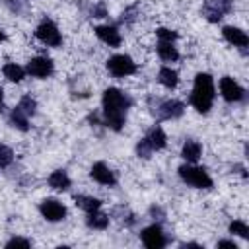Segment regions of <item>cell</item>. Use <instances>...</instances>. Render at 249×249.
I'll return each mask as SVG.
<instances>
[{
	"label": "cell",
	"instance_id": "cell-10",
	"mask_svg": "<svg viewBox=\"0 0 249 249\" xmlns=\"http://www.w3.org/2000/svg\"><path fill=\"white\" fill-rule=\"evenodd\" d=\"M27 72L35 78H47L53 74V60L47 56H37L27 62Z\"/></svg>",
	"mask_w": 249,
	"mask_h": 249
},
{
	"label": "cell",
	"instance_id": "cell-11",
	"mask_svg": "<svg viewBox=\"0 0 249 249\" xmlns=\"http://www.w3.org/2000/svg\"><path fill=\"white\" fill-rule=\"evenodd\" d=\"M222 35L228 43H231L233 47H247L249 45V37L245 31H241L239 27H233V25H226L222 29Z\"/></svg>",
	"mask_w": 249,
	"mask_h": 249
},
{
	"label": "cell",
	"instance_id": "cell-8",
	"mask_svg": "<svg viewBox=\"0 0 249 249\" xmlns=\"http://www.w3.org/2000/svg\"><path fill=\"white\" fill-rule=\"evenodd\" d=\"M220 93H222V97H224L226 101H230V103L243 99V88H241L233 78H230V76H224V78L220 80Z\"/></svg>",
	"mask_w": 249,
	"mask_h": 249
},
{
	"label": "cell",
	"instance_id": "cell-17",
	"mask_svg": "<svg viewBox=\"0 0 249 249\" xmlns=\"http://www.w3.org/2000/svg\"><path fill=\"white\" fill-rule=\"evenodd\" d=\"M200 152H202V148H200V144L196 142V140H187L185 144H183V158L189 161V163H196L198 161V158H200Z\"/></svg>",
	"mask_w": 249,
	"mask_h": 249
},
{
	"label": "cell",
	"instance_id": "cell-27",
	"mask_svg": "<svg viewBox=\"0 0 249 249\" xmlns=\"http://www.w3.org/2000/svg\"><path fill=\"white\" fill-rule=\"evenodd\" d=\"M19 107L31 117L33 113H35V101L29 97V95H25V97H21V101H19Z\"/></svg>",
	"mask_w": 249,
	"mask_h": 249
},
{
	"label": "cell",
	"instance_id": "cell-20",
	"mask_svg": "<svg viewBox=\"0 0 249 249\" xmlns=\"http://www.w3.org/2000/svg\"><path fill=\"white\" fill-rule=\"evenodd\" d=\"M2 72H4V76H6L10 82H21L23 76H25V70H23L19 64H16V62H8V64H4Z\"/></svg>",
	"mask_w": 249,
	"mask_h": 249
},
{
	"label": "cell",
	"instance_id": "cell-9",
	"mask_svg": "<svg viewBox=\"0 0 249 249\" xmlns=\"http://www.w3.org/2000/svg\"><path fill=\"white\" fill-rule=\"evenodd\" d=\"M142 243L150 249H160L165 245V235L158 224H152L142 230Z\"/></svg>",
	"mask_w": 249,
	"mask_h": 249
},
{
	"label": "cell",
	"instance_id": "cell-31",
	"mask_svg": "<svg viewBox=\"0 0 249 249\" xmlns=\"http://www.w3.org/2000/svg\"><path fill=\"white\" fill-rule=\"evenodd\" d=\"M0 41H4V33H2V29H0Z\"/></svg>",
	"mask_w": 249,
	"mask_h": 249
},
{
	"label": "cell",
	"instance_id": "cell-22",
	"mask_svg": "<svg viewBox=\"0 0 249 249\" xmlns=\"http://www.w3.org/2000/svg\"><path fill=\"white\" fill-rule=\"evenodd\" d=\"M27 123H29V115L18 105V107L12 111V124L18 126L19 130H27Z\"/></svg>",
	"mask_w": 249,
	"mask_h": 249
},
{
	"label": "cell",
	"instance_id": "cell-21",
	"mask_svg": "<svg viewBox=\"0 0 249 249\" xmlns=\"http://www.w3.org/2000/svg\"><path fill=\"white\" fill-rule=\"evenodd\" d=\"M107 224H109V216L101 214L99 210L88 212V226H89V228H95V230H103V228H107Z\"/></svg>",
	"mask_w": 249,
	"mask_h": 249
},
{
	"label": "cell",
	"instance_id": "cell-23",
	"mask_svg": "<svg viewBox=\"0 0 249 249\" xmlns=\"http://www.w3.org/2000/svg\"><path fill=\"white\" fill-rule=\"evenodd\" d=\"M76 204L80 208H84L86 212H93V210H99L101 208V200H97L93 196H84V195L76 196Z\"/></svg>",
	"mask_w": 249,
	"mask_h": 249
},
{
	"label": "cell",
	"instance_id": "cell-28",
	"mask_svg": "<svg viewBox=\"0 0 249 249\" xmlns=\"http://www.w3.org/2000/svg\"><path fill=\"white\" fill-rule=\"evenodd\" d=\"M29 245H31V241L21 239V237H14V239H10L6 243V247H29Z\"/></svg>",
	"mask_w": 249,
	"mask_h": 249
},
{
	"label": "cell",
	"instance_id": "cell-1",
	"mask_svg": "<svg viewBox=\"0 0 249 249\" xmlns=\"http://www.w3.org/2000/svg\"><path fill=\"white\" fill-rule=\"evenodd\" d=\"M130 99L117 88H107L103 91V119L105 124L113 130H121L126 119Z\"/></svg>",
	"mask_w": 249,
	"mask_h": 249
},
{
	"label": "cell",
	"instance_id": "cell-5",
	"mask_svg": "<svg viewBox=\"0 0 249 249\" xmlns=\"http://www.w3.org/2000/svg\"><path fill=\"white\" fill-rule=\"evenodd\" d=\"M107 68L115 78H124L136 72V64L128 54H115L107 60Z\"/></svg>",
	"mask_w": 249,
	"mask_h": 249
},
{
	"label": "cell",
	"instance_id": "cell-2",
	"mask_svg": "<svg viewBox=\"0 0 249 249\" xmlns=\"http://www.w3.org/2000/svg\"><path fill=\"white\" fill-rule=\"evenodd\" d=\"M214 82L210 78V74H196L195 78V86H193V93H191V103L198 113H208L214 101Z\"/></svg>",
	"mask_w": 249,
	"mask_h": 249
},
{
	"label": "cell",
	"instance_id": "cell-29",
	"mask_svg": "<svg viewBox=\"0 0 249 249\" xmlns=\"http://www.w3.org/2000/svg\"><path fill=\"white\" fill-rule=\"evenodd\" d=\"M218 247H231V249H237V245H235L233 241H220Z\"/></svg>",
	"mask_w": 249,
	"mask_h": 249
},
{
	"label": "cell",
	"instance_id": "cell-26",
	"mask_svg": "<svg viewBox=\"0 0 249 249\" xmlns=\"http://www.w3.org/2000/svg\"><path fill=\"white\" fill-rule=\"evenodd\" d=\"M156 33H158V39H160V41H169V43H173V41L177 39V33L171 31V29H165V27H160Z\"/></svg>",
	"mask_w": 249,
	"mask_h": 249
},
{
	"label": "cell",
	"instance_id": "cell-12",
	"mask_svg": "<svg viewBox=\"0 0 249 249\" xmlns=\"http://www.w3.org/2000/svg\"><path fill=\"white\" fill-rule=\"evenodd\" d=\"M91 177L97 181V183H101V185H115L117 183V179H115V173L103 163V161H97V163H93V167H91Z\"/></svg>",
	"mask_w": 249,
	"mask_h": 249
},
{
	"label": "cell",
	"instance_id": "cell-19",
	"mask_svg": "<svg viewBox=\"0 0 249 249\" xmlns=\"http://www.w3.org/2000/svg\"><path fill=\"white\" fill-rule=\"evenodd\" d=\"M158 54H160V58H163V60H167V62L179 58L177 49H175L173 43H169V41H160V43H158Z\"/></svg>",
	"mask_w": 249,
	"mask_h": 249
},
{
	"label": "cell",
	"instance_id": "cell-16",
	"mask_svg": "<svg viewBox=\"0 0 249 249\" xmlns=\"http://www.w3.org/2000/svg\"><path fill=\"white\" fill-rule=\"evenodd\" d=\"M49 187L56 189V191H66L70 187V177L66 175V171L62 169H56L49 175Z\"/></svg>",
	"mask_w": 249,
	"mask_h": 249
},
{
	"label": "cell",
	"instance_id": "cell-13",
	"mask_svg": "<svg viewBox=\"0 0 249 249\" xmlns=\"http://www.w3.org/2000/svg\"><path fill=\"white\" fill-rule=\"evenodd\" d=\"M95 35L109 47H119L121 45V33L113 25H99L95 27Z\"/></svg>",
	"mask_w": 249,
	"mask_h": 249
},
{
	"label": "cell",
	"instance_id": "cell-7",
	"mask_svg": "<svg viewBox=\"0 0 249 249\" xmlns=\"http://www.w3.org/2000/svg\"><path fill=\"white\" fill-rule=\"evenodd\" d=\"M39 210H41L43 218L49 220V222H60V220L66 216V208H64V204L58 202L56 198H45V200L41 202Z\"/></svg>",
	"mask_w": 249,
	"mask_h": 249
},
{
	"label": "cell",
	"instance_id": "cell-6",
	"mask_svg": "<svg viewBox=\"0 0 249 249\" xmlns=\"http://www.w3.org/2000/svg\"><path fill=\"white\" fill-rule=\"evenodd\" d=\"M35 37H37L41 43L49 45V47H58V45L62 43V35H60V31H58V27H56L53 21H49V19H45V21L35 29Z\"/></svg>",
	"mask_w": 249,
	"mask_h": 249
},
{
	"label": "cell",
	"instance_id": "cell-14",
	"mask_svg": "<svg viewBox=\"0 0 249 249\" xmlns=\"http://www.w3.org/2000/svg\"><path fill=\"white\" fill-rule=\"evenodd\" d=\"M228 10H230V2L228 0H210L208 6L204 8V12H206V16H208L210 21L220 19Z\"/></svg>",
	"mask_w": 249,
	"mask_h": 249
},
{
	"label": "cell",
	"instance_id": "cell-18",
	"mask_svg": "<svg viewBox=\"0 0 249 249\" xmlns=\"http://www.w3.org/2000/svg\"><path fill=\"white\" fill-rule=\"evenodd\" d=\"M158 80H160V84L161 86H165V88H175L177 84H179V76H177V72L175 70H171L169 66H163V68H160V74H158Z\"/></svg>",
	"mask_w": 249,
	"mask_h": 249
},
{
	"label": "cell",
	"instance_id": "cell-3",
	"mask_svg": "<svg viewBox=\"0 0 249 249\" xmlns=\"http://www.w3.org/2000/svg\"><path fill=\"white\" fill-rule=\"evenodd\" d=\"M179 175L181 179L191 185V187H196V189H210L212 187V179L210 175L202 169V167H196L193 163H187V165H181L179 167Z\"/></svg>",
	"mask_w": 249,
	"mask_h": 249
},
{
	"label": "cell",
	"instance_id": "cell-15",
	"mask_svg": "<svg viewBox=\"0 0 249 249\" xmlns=\"http://www.w3.org/2000/svg\"><path fill=\"white\" fill-rule=\"evenodd\" d=\"M158 109H160V111H158V113H160V117H163V119H175V117L183 115L185 105H183L181 101L171 99V101H163Z\"/></svg>",
	"mask_w": 249,
	"mask_h": 249
},
{
	"label": "cell",
	"instance_id": "cell-4",
	"mask_svg": "<svg viewBox=\"0 0 249 249\" xmlns=\"http://www.w3.org/2000/svg\"><path fill=\"white\" fill-rule=\"evenodd\" d=\"M165 142H167V138H165V132L160 128V126H154L148 134H146V138L138 144V156H142V158H148L150 156V152H154V150H161V148H165Z\"/></svg>",
	"mask_w": 249,
	"mask_h": 249
},
{
	"label": "cell",
	"instance_id": "cell-25",
	"mask_svg": "<svg viewBox=\"0 0 249 249\" xmlns=\"http://www.w3.org/2000/svg\"><path fill=\"white\" fill-rule=\"evenodd\" d=\"M12 161H14V152L8 146L0 144V167H8Z\"/></svg>",
	"mask_w": 249,
	"mask_h": 249
},
{
	"label": "cell",
	"instance_id": "cell-24",
	"mask_svg": "<svg viewBox=\"0 0 249 249\" xmlns=\"http://www.w3.org/2000/svg\"><path fill=\"white\" fill-rule=\"evenodd\" d=\"M230 231L235 233V235H239V237H249V228H247V224H245V222H239V220H235V222L230 224Z\"/></svg>",
	"mask_w": 249,
	"mask_h": 249
},
{
	"label": "cell",
	"instance_id": "cell-30",
	"mask_svg": "<svg viewBox=\"0 0 249 249\" xmlns=\"http://www.w3.org/2000/svg\"><path fill=\"white\" fill-rule=\"evenodd\" d=\"M2 101H4V91H2V88H0V107H2Z\"/></svg>",
	"mask_w": 249,
	"mask_h": 249
}]
</instances>
